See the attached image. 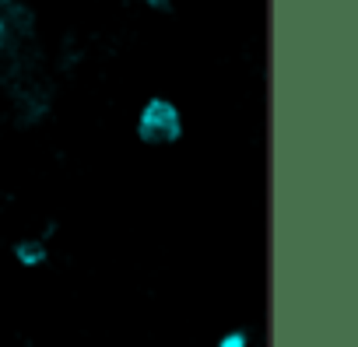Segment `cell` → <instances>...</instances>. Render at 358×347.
Instances as JSON below:
<instances>
[{"instance_id":"7a4b0ae2","label":"cell","mask_w":358,"mask_h":347,"mask_svg":"<svg viewBox=\"0 0 358 347\" xmlns=\"http://www.w3.org/2000/svg\"><path fill=\"white\" fill-rule=\"evenodd\" d=\"M57 232V225H50L43 235H32V239H18L11 242V256L25 267V270H39L50 263V235Z\"/></svg>"},{"instance_id":"277c9868","label":"cell","mask_w":358,"mask_h":347,"mask_svg":"<svg viewBox=\"0 0 358 347\" xmlns=\"http://www.w3.org/2000/svg\"><path fill=\"white\" fill-rule=\"evenodd\" d=\"M151 11H172V0H144Z\"/></svg>"},{"instance_id":"6da1fadb","label":"cell","mask_w":358,"mask_h":347,"mask_svg":"<svg viewBox=\"0 0 358 347\" xmlns=\"http://www.w3.org/2000/svg\"><path fill=\"white\" fill-rule=\"evenodd\" d=\"M134 137L148 147H169L183 140V112L165 95H151L134 116Z\"/></svg>"},{"instance_id":"3957f363","label":"cell","mask_w":358,"mask_h":347,"mask_svg":"<svg viewBox=\"0 0 358 347\" xmlns=\"http://www.w3.org/2000/svg\"><path fill=\"white\" fill-rule=\"evenodd\" d=\"M250 344H253V340H250V330H243V326H236V330H229V333H222L215 347H250Z\"/></svg>"}]
</instances>
